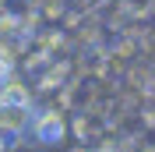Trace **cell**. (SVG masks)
<instances>
[{"instance_id": "cell-1", "label": "cell", "mask_w": 155, "mask_h": 152, "mask_svg": "<svg viewBox=\"0 0 155 152\" xmlns=\"http://www.w3.org/2000/svg\"><path fill=\"white\" fill-rule=\"evenodd\" d=\"M28 127V110L18 103H0V134H21Z\"/></svg>"}, {"instance_id": "cell-2", "label": "cell", "mask_w": 155, "mask_h": 152, "mask_svg": "<svg viewBox=\"0 0 155 152\" xmlns=\"http://www.w3.org/2000/svg\"><path fill=\"white\" fill-rule=\"evenodd\" d=\"M64 117L60 113H39V120H35V138L39 142H46V145H57V142H64Z\"/></svg>"}, {"instance_id": "cell-3", "label": "cell", "mask_w": 155, "mask_h": 152, "mask_svg": "<svg viewBox=\"0 0 155 152\" xmlns=\"http://www.w3.org/2000/svg\"><path fill=\"white\" fill-rule=\"evenodd\" d=\"M0 152H14V149H7V145H4V149H0Z\"/></svg>"}, {"instance_id": "cell-4", "label": "cell", "mask_w": 155, "mask_h": 152, "mask_svg": "<svg viewBox=\"0 0 155 152\" xmlns=\"http://www.w3.org/2000/svg\"><path fill=\"white\" fill-rule=\"evenodd\" d=\"M0 149H4V134H0Z\"/></svg>"}]
</instances>
